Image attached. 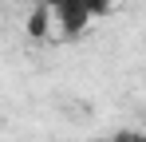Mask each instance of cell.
I'll use <instances>...</instances> for the list:
<instances>
[{"label": "cell", "mask_w": 146, "mask_h": 142, "mask_svg": "<svg viewBox=\"0 0 146 142\" xmlns=\"http://www.w3.org/2000/svg\"><path fill=\"white\" fill-rule=\"evenodd\" d=\"M44 4H48L44 12H48V16L59 24L67 36L83 32L95 16H103V12L111 8V0H44Z\"/></svg>", "instance_id": "obj_1"}, {"label": "cell", "mask_w": 146, "mask_h": 142, "mask_svg": "<svg viewBox=\"0 0 146 142\" xmlns=\"http://www.w3.org/2000/svg\"><path fill=\"white\" fill-rule=\"evenodd\" d=\"M111 142H146V134H115Z\"/></svg>", "instance_id": "obj_2"}]
</instances>
